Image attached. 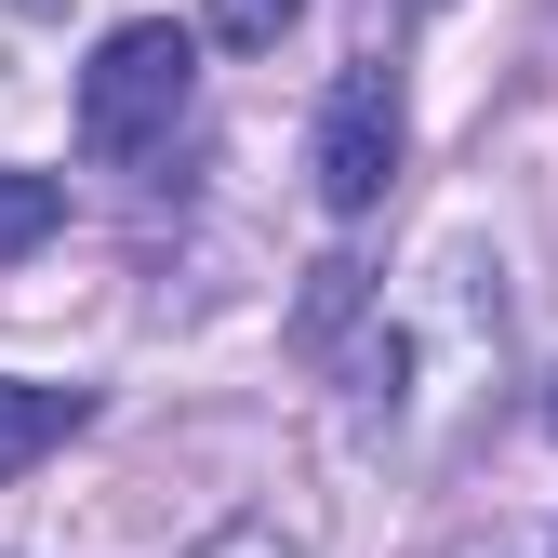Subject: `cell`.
<instances>
[{"label":"cell","instance_id":"obj_1","mask_svg":"<svg viewBox=\"0 0 558 558\" xmlns=\"http://www.w3.org/2000/svg\"><path fill=\"white\" fill-rule=\"evenodd\" d=\"M186 94H199V40H186V27H160V14L107 27L94 66H81V147H94V160H147V147H173Z\"/></svg>","mask_w":558,"mask_h":558},{"label":"cell","instance_id":"obj_2","mask_svg":"<svg viewBox=\"0 0 558 558\" xmlns=\"http://www.w3.org/2000/svg\"><path fill=\"white\" fill-rule=\"evenodd\" d=\"M306 160H319V199H332V214H373V199L399 186V81H386V66H345V81H332Z\"/></svg>","mask_w":558,"mask_h":558},{"label":"cell","instance_id":"obj_3","mask_svg":"<svg viewBox=\"0 0 558 558\" xmlns=\"http://www.w3.org/2000/svg\"><path fill=\"white\" fill-rule=\"evenodd\" d=\"M81 386H14V373H0V478H27L53 439H81Z\"/></svg>","mask_w":558,"mask_h":558},{"label":"cell","instance_id":"obj_4","mask_svg":"<svg viewBox=\"0 0 558 558\" xmlns=\"http://www.w3.org/2000/svg\"><path fill=\"white\" fill-rule=\"evenodd\" d=\"M66 227V186L53 173H14V160H0V266H14V253H40Z\"/></svg>","mask_w":558,"mask_h":558},{"label":"cell","instance_id":"obj_5","mask_svg":"<svg viewBox=\"0 0 558 558\" xmlns=\"http://www.w3.org/2000/svg\"><path fill=\"white\" fill-rule=\"evenodd\" d=\"M306 0H214V40H240V53H266L279 27H293Z\"/></svg>","mask_w":558,"mask_h":558},{"label":"cell","instance_id":"obj_6","mask_svg":"<svg viewBox=\"0 0 558 558\" xmlns=\"http://www.w3.org/2000/svg\"><path fill=\"white\" fill-rule=\"evenodd\" d=\"M545 426H558V399H545Z\"/></svg>","mask_w":558,"mask_h":558}]
</instances>
